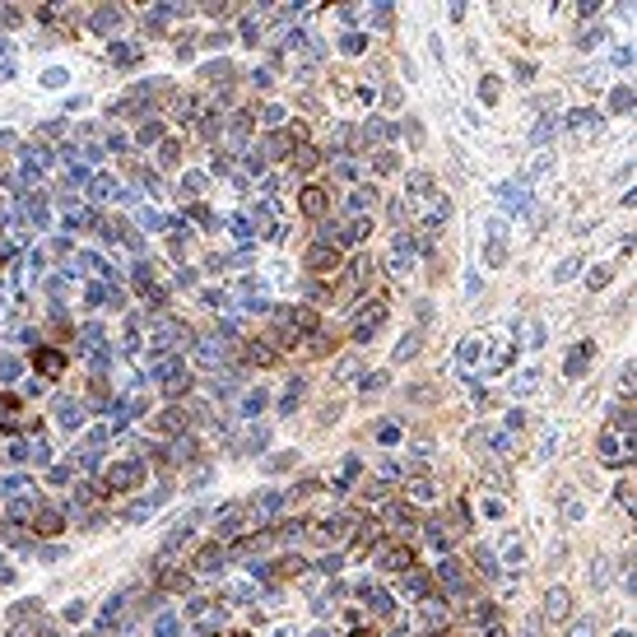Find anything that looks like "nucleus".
<instances>
[{"mask_svg":"<svg viewBox=\"0 0 637 637\" xmlns=\"http://www.w3.org/2000/svg\"><path fill=\"white\" fill-rule=\"evenodd\" d=\"M233 637H247V633H233Z\"/></svg>","mask_w":637,"mask_h":637,"instance_id":"nucleus-5","label":"nucleus"},{"mask_svg":"<svg viewBox=\"0 0 637 637\" xmlns=\"http://www.w3.org/2000/svg\"><path fill=\"white\" fill-rule=\"evenodd\" d=\"M303 209H307V214H321V209H326L321 187H307V191H303Z\"/></svg>","mask_w":637,"mask_h":637,"instance_id":"nucleus-2","label":"nucleus"},{"mask_svg":"<svg viewBox=\"0 0 637 637\" xmlns=\"http://www.w3.org/2000/svg\"><path fill=\"white\" fill-rule=\"evenodd\" d=\"M312 265H316V270H331V265H340V256H331V252H312Z\"/></svg>","mask_w":637,"mask_h":637,"instance_id":"nucleus-3","label":"nucleus"},{"mask_svg":"<svg viewBox=\"0 0 637 637\" xmlns=\"http://www.w3.org/2000/svg\"><path fill=\"white\" fill-rule=\"evenodd\" d=\"M14 410H19V400H14V395H0V414H5V419H10Z\"/></svg>","mask_w":637,"mask_h":637,"instance_id":"nucleus-4","label":"nucleus"},{"mask_svg":"<svg viewBox=\"0 0 637 637\" xmlns=\"http://www.w3.org/2000/svg\"><path fill=\"white\" fill-rule=\"evenodd\" d=\"M33 368H42L47 377H61V373H66V353H56V349H38V353H33Z\"/></svg>","mask_w":637,"mask_h":637,"instance_id":"nucleus-1","label":"nucleus"}]
</instances>
